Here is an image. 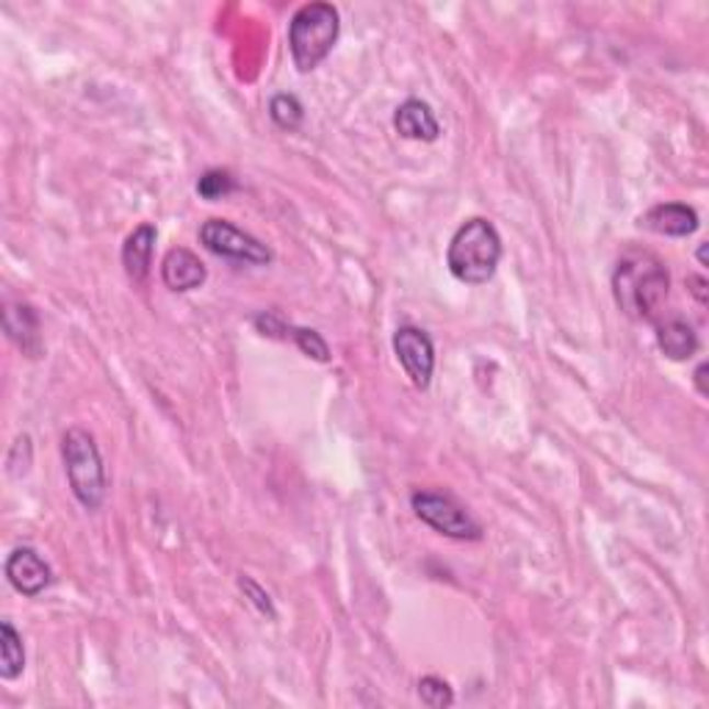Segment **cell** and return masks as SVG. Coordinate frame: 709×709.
I'll list each match as a JSON object with an SVG mask.
<instances>
[{
	"mask_svg": "<svg viewBox=\"0 0 709 709\" xmlns=\"http://www.w3.org/2000/svg\"><path fill=\"white\" fill-rule=\"evenodd\" d=\"M252 322H256V327L263 333V336H272V338L283 336V333L291 330V327L283 325V319H280V316L269 314V311H267V314H258Z\"/></svg>",
	"mask_w": 709,
	"mask_h": 709,
	"instance_id": "44dd1931",
	"label": "cell"
},
{
	"mask_svg": "<svg viewBox=\"0 0 709 709\" xmlns=\"http://www.w3.org/2000/svg\"><path fill=\"white\" fill-rule=\"evenodd\" d=\"M687 285H690V291L696 294L698 303L707 305V280L698 278V274H690V278H687Z\"/></svg>",
	"mask_w": 709,
	"mask_h": 709,
	"instance_id": "7402d4cb",
	"label": "cell"
},
{
	"mask_svg": "<svg viewBox=\"0 0 709 709\" xmlns=\"http://www.w3.org/2000/svg\"><path fill=\"white\" fill-rule=\"evenodd\" d=\"M61 458H65L70 491L87 510H98L105 499V469L92 432L72 427L61 438Z\"/></svg>",
	"mask_w": 709,
	"mask_h": 709,
	"instance_id": "277c9868",
	"label": "cell"
},
{
	"mask_svg": "<svg viewBox=\"0 0 709 709\" xmlns=\"http://www.w3.org/2000/svg\"><path fill=\"white\" fill-rule=\"evenodd\" d=\"M502 261V239L494 222L471 216L454 230L447 250V267L454 280L465 285H483L496 274Z\"/></svg>",
	"mask_w": 709,
	"mask_h": 709,
	"instance_id": "7a4b0ae2",
	"label": "cell"
},
{
	"mask_svg": "<svg viewBox=\"0 0 709 709\" xmlns=\"http://www.w3.org/2000/svg\"><path fill=\"white\" fill-rule=\"evenodd\" d=\"M671 278L652 252H627L612 272V294L629 319L657 322L668 300Z\"/></svg>",
	"mask_w": 709,
	"mask_h": 709,
	"instance_id": "6da1fadb",
	"label": "cell"
},
{
	"mask_svg": "<svg viewBox=\"0 0 709 709\" xmlns=\"http://www.w3.org/2000/svg\"><path fill=\"white\" fill-rule=\"evenodd\" d=\"M419 698L421 704H427L430 709H443L454 704L452 687H449V682L441 679V676H425V679L419 682Z\"/></svg>",
	"mask_w": 709,
	"mask_h": 709,
	"instance_id": "ac0fdd59",
	"label": "cell"
},
{
	"mask_svg": "<svg viewBox=\"0 0 709 709\" xmlns=\"http://www.w3.org/2000/svg\"><path fill=\"white\" fill-rule=\"evenodd\" d=\"M200 241L214 256L227 258L236 263H250V267H267L272 261V250L256 236L245 233L227 220H209L200 227Z\"/></svg>",
	"mask_w": 709,
	"mask_h": 709,
	"instance_id": "8992f818",
	"label": "cell"
},
{
	"mask_svg": "<svg viewBox=\"0 0 709 709\" xmlns=\"http://www.w3.org/2000/svg\"><path fill=\"white\" fill-rule=\"evenodd\" d=\"M3 327H7V336L12 338L29 358H40V316H36V311L31 308V305H7V311H3Z\"/></svg>",
	"mask_w": 709,
	"mask_h": 709,
	"instance_id": "7c38bea8",
	"label": "cell"
},
{
	"mask_svg": "<svg viewBox=\"0 0 709 709\" xmlns=\"http://www.w3.org/2000/svg\"><path fill=\"white\" fill-rule=\"evenodd\" d=\"M657 344L671 361H687L698 352V336L685 319H668L657 325Z\"/></svg>",
	"mask_w": 709,
	"mask_h": 709,
	"instance_id": "5bb4252c",
	"label": "cell"
},
{
	"mask_svg": "<svg viewBox=\"0 0 709 709\" xmlns=\"http://www.w3.org/2000/svg\"><path fill=\"white\" fill-rule=\"evenodd\" d=\"M640 225L660 233V236L685 239V236H690V233L698 230V214L696 209H690V205L685 203H663V205H654L645 216H640Z\"/></svg>",
	"mask_w": 709,
	"mask_h": 709,
	"instance_id": "30bf717a",
	"label": "cell"
},
{
	"mask_svg": "<svg viewBox=\"0 0 709 709\" xmlns=\"http://www.w3.org/2000/svg\"><path fill=\"white\" fill-rule=\"evenodd\" d=\"M205 263L187 247H172L161 261V280L172 291H194L205 283Z\"/></svg>",
	"mask_w": 709,
	"mask_h": 709,
	"instance_id": "9c48e42d",
	"label": "cell"
},
{
	"mask_svg": "<svg viewBox=\"0 0 709 709\" xmlns=\"http://www.w3.org/2000/svg\"><path fill=\"white\" fill-rule=\"evenodd\" d=\"M338 31H341V18L333 3L316 0L297 9L289 23V47L300 72L316 70L330 56Z\"/></svg>",
	"mask_w": 709,
	"mask_h": 709,
	"instance_id": "3957f363",
	"label": "cell"
},
{
	"mask_svg": "<svg viewBox=\"0 0 709 709\" xmlns=\"http://www.w3.org/2000/svg\"><path fill=\"white\" fill-rule=\"evenodd\" d=\"M698 261L704 263V267H707V245H701L698 247Z\"/></svg>",
	"mask_w": 709,
	"mask_h": 709,
	"instance_id": "cb8c5ba5",
	"label": "cell"
},
{
	"mask_svg": "<svg viewBox=\"0 0 709 709\" xmlns=\"http://www.w3.org/2000/svg\"><path fill=\"white\" fill-rule=\"evenodd\" d=\"M7 579L12 582L18 594L36 599L40 594H45V587L53 582V571L36 549L20 547L7 558Z\"/></svg>",
	"mask_w": 709,
	"mask_h": 709,
	"instance_id": "ba28073f",
	"label": "cell"
},
{
	"mask_svg": "<svg viewBox=\"0 0 709 709\" xmlns=\"http://www.w3.org/2000/svg\"><path fill=\"white\" fill-rule=\"evenodd\" d=\"M156 227L150 222H142L134 233L123 245V267L125 274H128L134 283H145L147 274H150V261H153V247H156Z\"/></svg>",
	"mask_w": 709,
	"mask_h": 709,
	"instance_id": "4fadbf2b",
	"label": "cell"
},
{
	"mask_svg": "<svg viewBox=\"0 0 709 709\" xmlns=\"http://www.w3.org/2000/svg\"><path fill=\"white\" fill-rule=\"evenodd\" d=\"M289 336L294 338V344H297L300 349H303V354H308V358H314V361L319 363L330 361V349H327L325 338H322L316 330H308V327H291Z\"/></svg>",
	"mask_w": 709,
	"mask_h": 709,
	"instance_id": "d6986e66",
	"label": "cell"
},
{
	"mask_svg": "<svg viewBox=\"0 0 709 709\" xmlns=\"http://www.w3.org/2000/svg\"><path fill=\"white\" fill-rule=\"evenodd\" d=\"M236 189H239V183H236L233 172H227V169H209L198 181V194L203 200H209V203L227 198V194H233Z\"/></svg>",
	"mask_w": 709,
	"mask_h": 709,
	"instance_id": "e0dca14e",
	"label": "cell"
},
{
	"mask_svg": "<svg viewBox=\"0 0 709 709\" xmlns=\"http://www.w3.org/2000/svg\"><path fill=\"white\" fill-rule=\"evenodd\" d=\"M394 352L396 361L402 363L405 374L410 378V383L425 391L430 385L432 372H436V347H432V338L425 330H419V327L405 325L394 333Z\"/></svg>",
	"mask_w": 709,
	"mask_h": 709,
	"instance_id": "52a82bcc",
	"label": "cell"
},
{
	"mask_svg": "<svg viewBox=\"0 0 709 709\" xmlns=\"http://www.w3.org/2000/svg\"><path fill=\"white\" fill-rule=\"evenodd\" d=\"M269 116L280 131H297L305 120V109L294 94H274L269 103Z\"/></svg>",
	"mask_w": 709,
	"mask_h": 709,
	"instance_id": "2e32d148",
	"label": "cell"
},
{
	"mask_svg": "<svg viewBox=\"0 0 709 709\" xmlns=\"http://www.w3.org/2000/svg\"><path fill=\"white\" fill-rule=\"evenodd\" d=\"M707 372H709V367H707V363H701V367L696 369V374H693V378H696V389H698V394H701V396L709 394V389H707Z\"/></svg>",
	"mask_w": 709,
	"mask_h": 709,
	"instance_id": "603a6c76",
	"label": "cell"
},
{
	"mask_svg": "<svg viewBox=\"0 0 709 709\" xmlns=\"http://www.w3.org/2000/svg\"><path fill=\"white\" fill-rule=\"evenodd\" d=\"M239 587H241V590H245V594L252 596V605H256L258 610L263 612V616L274 618V607H272V601H269V594H263L261 587H258V582H252L250 576H241Z\"/></svg>",
	"mask_w": 709,
	"mask_h": 709,
	"instance_id": "ffe728a7",
	"label": "cell"
},
{
	"mask_svg": "<svg viewBox=\"0 0 709 709\" xmlns=\"http://www.w3.org/2000/svg\"><path fill=\"white\" fill-rule=\"evenodd\" d=\"M25 668L23 638L9 621L0 623V679H18Z\"/></svg>",
	"mask_w": 709,
	"mask_h": 709,
	"instance_id": "9a60e30c",
	"label": "cell"
},
{
	"mask_svg": "<svg viewBox=\"0 0 709 709\" xmlns=\"http://www.w3.org/2000/svg\"><path fill=\"white\" fill-rule=\"evenodd\" d=\"M394 128L399 136H405V139H416V142H436L438 136H441V125H438L432 109L425 103V100H416V98L405 100V103L396 109Z\"/></svg>",
	"mask_w": 709,
	"mask_h": 709,
	"instance_id": "8fae6325",
	"label": "cell"
},
{
	"mask_svg": "<svg viewBox=\"0 0 709 709\" xmlns=\"http://www.w3.org/2000/svg\"><path fill=\"white\" fill-rule=\"evenodd\" d=\"M410 505L416 516L432 527L441 536L454 538V541H480L483 538V527H480L471 513L452 499L449 494H438V491H416L410 496Z\"/></svg>",
	"mask_w": 709,
	"mask_h": 709,
	"instance_id": "5b68a950",
	"label": "cell"
}]
</instances>
